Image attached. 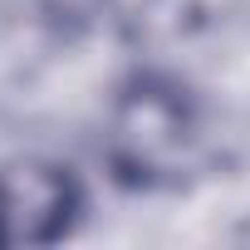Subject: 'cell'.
I'll return each mask as SVG.
<instances>
[{
    "label": "cell",
    "instance_id": "obj_1",
    "mask_svg": "<svg viewBox=\"0 0 250 250\" xmlns=\"http://www.w3.org/2000/svg\"><path fill=\"white\" fill-rule=\"evenodd\" d=\"M216 157V118L206 93L167 64L123 69L103 98L98 162L123 196L191 191Z\"/></svg>",
    "mask_w": 250,
    "mask_h": 250
},
{
    "label": "cell",
    "instance_id": "obj_2",
    "mask_svg": "<svg viewBox=\"0 0 250 250\" xmlns=\"http://www.w3.org/2000/svg\"><path fill=\"white\" fill-rule=\"evenodd\" d=\"M88 182L74 162L49 152H15L0 162V250H49L83 230Z\"/></svg>",
    "mask_w": 250,
    "mask_h": 250
}]
</instances>
